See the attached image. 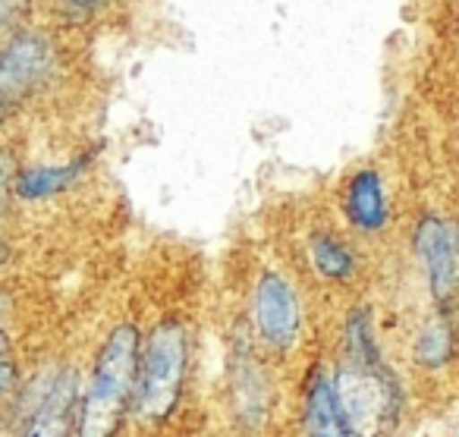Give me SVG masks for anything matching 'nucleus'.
<instances>
[{"instance_id":"nucleus-1","label":"nucleus","mask_w":459,"mask_h":437,"mask_svg":"<svg viewBox=\"0 0 459 437\" xmlns=\"http://www.w3.org/2000/svg\"><path fill=\"white\" fill-rule=\"evenodd\" d=\"M139 330L133 324H120L108 336L98 353L91 387L82 399L79 437H114L123 424L139 378Z\"/></svg>"},{"instance_id":"nucleus-2","label":"nucleus","mask_w":459,"mask_h":437,"mask_svg":"<svg viewBox=\"0 0 459 437\" xmlns=\"http://www.w3.org/2000/svg\"><path fill=\"white\" fill-rule=\"evenodd\" d=\"M186 371V328L177 321H164L152 330L148 346L139 359L135 378V415L145 424H158L170 415L183 390Z\"/></svg>"},{"instance_id":"nucleus-3","label":"nucleus","mask_w":459,"mask_h":437,"mask_svg":"<svg viewBox=\"0 0 459 437\" xmlns=\"http://www.w3.org/2000/svg\"><path fill=\"white\" fill-rule=\"evenodd\" d=\"M333 399L352 437H381L396 415V387L390 371L377 362L350 359L337 368Z\"/></svg>"},{"instance_id":"nucleus-4","label":"nucleus","mask_w":459,"mask_h":437,"mask_svg":"<svg viewBox=\"0 0 459 437\" xmlns=\"http://www.w3.org/2000/svg\"><path fill=\"white\" fill-rule=\"evenodd\" d=\"M60 54L48 32L26 26L0 35V98L10 108H22L45 95L48 85L57 79Z\"/></svg>"},{"instance_id":"nucleus-5","label":"nucleus","mask_w":459,"mask_h":437,"mask_svg":"<svg viewBox=\"0 0 459 437\" xmlns=\"http://www.w3.org/2000/svg\"><path fill=\"white\" fill-rule=\"evenodd\" d=\"M415 246L425 261L428 284L437 302H453L459 293V230L440 217H425L415 230Z\"/></svg>"},{"instance_id":"nucleus-6","label":"nucleus","mask_w":459,"mask_h":437,"mask_svg":"<svg viewBox=\"0 0 459 437\" xmlns=\"http://www.w3.org/2000/svg\"><path fill=\"white\" fill-rule=\"evenodd\" d=\"M255 328L271 346L283 349L299 334V302L293 286L277 274H264L255 286Z\"/></svg>"},{"instance_id":"nucleus-7","label":"nucleus","mask_w":459,"mask_h":437,"mask_svg":"<svg viewBox=\"0 0 459 437\" xmlns=\"http://www.w3.org/2000/svg\"><path fill=\"white\" fill-rule=\"evenodd\" d=\"M73 403H76V378L64 374V378L54 380L48 397L41 399L39 412L26 428V437H70Z\"/></svg>"},{"instance_id":"nucleus-8","label":"nucleus","mask_w":459,"mask_h":437,"mask_svg":"<svg viewBox=\"0 0 459 437\" xmlns=\"http://www.w3.org/2000/svg\"><path fill=\"white\" fill-rule=\"evenodd\" d=\"M346 211L350 221L359 230L377 233L387 223V196H384V183L375 170H359L346 192Z\"/></svg>"},{"instance_id":"nucleus-9","label":"nucleus","mask_w":459,"mask_h":437,"mask_svg":"<svg viewBox=\"0 0 459 437\" xmlns=\"http://www.w3.org/2000/svg\"><path fill=\"white\" fill-rule=\"evenodd\" d=\"M82 173V164H64V167H26L16 170L13 177V196L20 202H41V198L60 196L64 189H70Z\"/></svg>"},{"instance_id":"nucleus-10","label":"nucleus","mask_w":459,"mask_h":437,"mask_svg":"<svg viewBox=\"0 0 459 437\" xmlns=\"http://www.w3.org/2000/svg\"><path fill=\"white\" fill-rule=\"evenodd\" d=\"M306 437H352L333 399V384L321 374L306 399Z\"/></svg>"},{"instance_id":"nucleus-11","label":"nucleus","mask_w":459,"mask_h":437,"mask_svg":"<svg viewBox=\"0 0 459 437\" xmlns=\"http://www.w3.org/2000/svg\"><path fill=\"white\" fill-rule=\"evenodd\" d=\"M312 261L321 277H327V280H350L352 274H356V258H352L350 246L340 242L337 236H327V233L315 236Z\"/></svg>"},{"instance_id":"nucleus-12","label":"nucleus","mask_w":459,"mask_h":437,"mask_svg":"<svg viewBox=\"0 0 459 437\" xmlns=\"http://www.w3.org/2000/svg\"><path fill=\"white\" fill-rule=\"evenodd\" d=\"M450 353H453V330H450V324L434 321V324H428V328L419 334V343H415V359H419L421 365H428V368L440 365V362L450 359Z\"/></svg>"},{"instance_id":"nucleus-13","label":"nucleus","mask_w":459,"mask_h":437,"mask_svg":"<svg viewBox=\"0 0 459 437\" xmlns=\"http://www.w3.org/2000/svg\"><path fill=\"white\" fill-rule=\"evenodd\" d=\"M32 7L35 0H0V35L26 26L29 16H32Z\"/></svg>"},{"instance_id":"nucleus-14","label":"nucleus","mask_w":459,"mask_h":437,"mask_svg":"<svg viewBox=\"0 0 459 437\" xmlns=\"http://www.w3.org/2000/svg\"><path fill=\"white\" fill-rule=\"evenodd\" d=\"M16 170H20V167H16V158H13L10 152H4V148H0V211H4L10 189H13Z\"/></svg>"},{"instance_id":"nucleus-15","label":"nucleus","mask_w":459,"mask_h":437,"mask_svg":"<svg viewBox=\"0 0 459 437\" xmlns=\"http://www.w3.org/2000/svg\"><path fill=\"white\" fill-rule=\"evenodd\" d=\"M64 7H70V10H79V13H89V10H95V7H101L104 0H60Z\"/></svg>"},{"instance_id":"nucleus-16","label":"nucleus","mask_w":459,"mask_h":437,"mask_svg":"<svg viewBox=\"0 0 459 437\" xmlns=\"http://www.w3.org/2000/svg\"><path fill=\"white\" fill-rule=\"evenodd\" d=\"M13 378H16V368L10 365V362L0 359V393H4L10 384H13Z\"/></svg>"},{"instance_id":"nucleus-17","label":"nucleus","mask_w":459,"mask_h":437,"mask_svg":"<svg viewBox=\"0 0 459 437\" xmlns=\"http://www.w3.org/2000/svg\"><path fill=\"white\" fill-rule=\"evenodd\" d=\"M7 318H10V296H7V293H0V330H4Z\"/></svg>"},{"instance_id":"nucleus-18","label":"nucleus","mask_w":459,"mask_h":437,"mask_svg":"<svg viewBox=\"0 0 459 437\" xmlns=\"http://www.w3.org/2000/svg\"><path fill=\"white\" fill-rule=\"evenodd\" d=\"M10 114H13V108H10V104L0 98V129H4V123L10 120Z\"/></svg>"},{"instance_id":"nucleus-19","label":"nucleus","mask_w":459,"mask_h":437,"mask_svg":"<svg viewBox=\"0 0 459 437\" xmlns=\"http://www.w3.org/2000/svg\"><path fill=\"white\" fill-rule=\"evenodd\" d=\"M7 258H10V246L0 240V265H7Z\"/></svg>"},{"instance_id":"nucleus-20","label":"nucleus","mask_w":459,"mask_h":437,"mask_svg":"<svg viewBox=\"0 0 459 437\" xmlns=\"http://www.w3.org/2000/svg\"><path fill=\"white\" fill-rule=\"evenodd\" d=\"M7 349H10V340H7V334L0 330V359H4V353H7Z\"/></svg>"}]
</instances>
